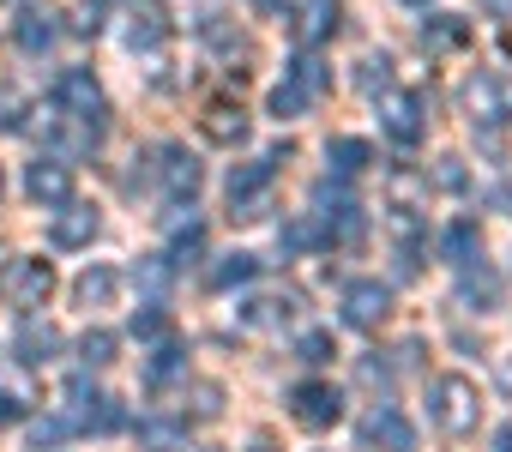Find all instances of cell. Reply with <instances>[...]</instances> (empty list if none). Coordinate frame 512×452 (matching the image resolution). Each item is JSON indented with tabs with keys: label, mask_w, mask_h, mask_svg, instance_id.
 Listing matches in <instances>:
<instances>
[{
	"label": "cell",
	"mask_w": 512,
	"mask_h": 452,
	"mask_svg": "<svg viewBox=\"0 0 512 452\" xmlns=\"http://www.w3.org/2000/svg\"><path fill=\"white\" fill-rule=\"evenodd\" d=\"M326 85H332L326 61H320V55H296V61L284 67V79L272 85V115H278V121H296V115H308V109L326 97Z\"/></svg>",
	"instance_id": "1"
},
{
	"label": "cell",
	"mask_w": 512,
	"mask_h": 452,
	"mask_svg": "<svg viewBox=\"0 0 512 452\" xmlns=\"http://www.w3.org/2000/svg\"><path fill=\"white\" fill-rule=\"evenodd\" d=\"M428 422L440 434H470L476 428V386L464 374H440L428 380Z\"/></svg>",
	"instance_id": "2"
},
{
	"label": "cell",
	"mask_w": 512,
	"mask_h": 452,
	"mask_svg": "<svg viewBox=\"0 0 512 452\" xmlns=\"http://www.w3.org/2000/svg\"><path fill=\"white\" fill-rule=\"evenodd\" d=\"M284 157H253V163H235L223 193H229V211L235 217H260L266 211V193H272V175H278Z\"/></svg>",
	"instance_id": "3"
},
{
	"label": "cell",
	"mask_w": 512,
	"mask_h": 452,
	"mask_svg": "<svg viewBox=\"0 0 512 452\" xmlns=\"http://www.w3.org/2000/svg\"><path fill=\"white\" fill-rule=\"evenodd\" d=\"M55 115H73V121H109L103 85H97L85 67H67V73L55 79Z\"/></svg>",
	"instance_id": "4"
},
{
	"label": "cell",
	"mask_w": 512,
	"mask_h": 452,
	"mask_svg": "<svg viewBox=\"0 0 512 452\" xmlns=\"http://www.w3.org/2000/svg\"><path fill=\"white\" fill-rule=\"evenodd\" d=\"M356 434H362L368 452H416V428H410V416L398 404H374Z\"/></svg>",
	"instance_id": "5"
},
{
	"label": "cell",
	"mask_w": 512,
	"mask_h": 452,
	"mask_svg": "<svg viewBox=\"0 0 512 452\" xmlns=\"http://www.w3.org/2000/svg\"><path fill=\"white\" fill-rule=\"evenodd\" d=\"M380 127H386L392 145H416L428 133V103L416 91H386L380 97Z\"/></svg>",
	"instance_id": "6"
},
{
	"label": "cell",
	"mask_w": 512,
	"mask_h": 452,
	"mask_svg": "<svg viewBox=\"0 0 512 452\" xmlns=\"http://www.w3.org/2000/svg\"><path fill=\"white\" fill-rule=\"evenodd\" d=\"M386 314H392V290L380 278H350L344 284V326L374 332V326H386Z\"/></svg>",
	"instance_id": "7"
},
{
	"label": "cell",
	"mask_w": 512,
	"mask_h": 452,
	"mask_svg": "<svg viewBox=\"0 0 512 452\" xmlns=\"http://www.w3.org/2000/svg\"><path fill=\"white\" fill-rule=\"evenodd\" d=\"M0 290H7L13 308H43L49 290H55V266L49 260H13L7 272H0Z\"/></svg>",
	"instance_id": "8"
},
{
	"label": "cell",
	"mask_w": 512,
	"mask_h": 452,
	"mask_svg": "<svg viewBox=\"0 0 512 452\" xmlns=\"http://www.w3.org/2000/svg\"><path fill=\"white\" fill-rule=\"evenodd\" d=\"M157 157H163V163H157V181H163V193H169L175 205H193V193L205 187V169H199V157H193V151H181V145H163Z\"/></svg>",
	"instance_id": "9"
},
{
	"label": "cell",
	"mask_w": 512,
	"mask_h": 452,
	"mask_svg": "<svg viewBox=\"0 0 512 452\" xmlns=\"http://www.w3.org/2000/svg\"><path fill=\"white\" fill-rule=\"evenodd\" d=\"M290 404H296V422H302V428H332V422L344 416V392H338L332 380H302V386L290 392Z\"/></svg>",
	"instance_id": "10"
},
{
	"label": "cell",
	"mask_w": 512,
	"mask_h": 452,
	"mask_svg": "<svg viewBox=\"0 0 512 452\" xmlns=\"http://www.w3.org/2000/svg\"><path fill=\"white\" fill-rule=\"evenodd\" d=\"M25 193H31L37 205H73V163L37 157V163L25 169Z\"/></svg>",
	"instance_id": "11"
},
{
	"label": "cell",
	"mask_w": 512,
	"mask_h": 452,
	"mask_svg": "<svg viewBox=\"0 0 512 452\" xmlns=\"http://www.w3.org/2000/svg\"><path fill=\"white\" fill-rule=\"evenodd\" d=\"M97 230H103V217H97L91 205H61V211H55V223H49V248H61V254L91 248V242H97Z\"/></svg>",
	"instance_id": "12"
},
{
	"label": "cell",
	"mask_w": 512,
	"mask_h": 452,
	"mask_svg": "<svg viewBox=\"0 0 512 452\" xmlns=\"http://www.w3.org/2000/svg\"><path fill=\"white\" fill-rule=\"evenodd\" d=\"M464 103H470V115H476V121H488V127L512 121V91H506V79H500V73H476V79L464 85Z\"/></svg>",
	"instance_id": "13"
},
{
	"label": "cell",
	"mask_w": 512,
	"mask_h": 452,
	"mask_svg": "<svg viewBox=\"0 0 512 452\" xmlns=\"http://www.w3.org/2000/svg\"><path fill=\"white\" fill-rule=\"evenodd\" d=\"M290 37H296L302 49L338 37V0H302V7L290 13Z\"/></svg>",
	"instance_id": "14"
},
{
	"label": "cell",
	"mask_w": 512,
	"mask_h": 452,
	"mask_svg": "<svg viewBox=\"0 0 512 452\" xmlns=\"http://www.w3.org/2000/svg\"><path fill=\"white\" fill-rule=\"evenodd\" d=\"M55 37H61L55 13H43V7H19V19H13V43H19L25 55H49Z\"/></svg>",
	"instance_id": "15"
},
{
	"label": "cell",
	"mask_w": 512,
	"mask_h": 452,
	"mask_svg": "<svg viewBox=\"0 0 512 452\" xmlns=\"http://www.w3.org/2000/svg\"><path fill=\"white\" fill-rule=\"evenodd\" d=\"M169 43V19L151 7V0H145V7H133V25H127V49L133 55H157Z\"/></svg>",
	"instance_id": "16"
},
{
	"label": "cell",
	"mask_w": 512,
	"mask_h": 452,
	"mask_svg": "<svg viewBox=\"0 0 512 452\" xmlns=\"http://www.w3.org/2000/svg\"><path fill=\"white\" fill-rule=\"evenodd\" d=\"M458 302H464L470 314H494V308H500V278H494V272H488L482 260H476V272L464 266V284H458Z\"/></svg>",
	"instance_id": "17"
},
{
	"label": "cell",
	"mask_w": 512,
	"mask_h": 452,
	"mask_svg": "<svg viewBox=\"0 0 512 452\" xmlns=\"http://www.w3.org/2000/svg\"><path fill=\"white\" fill-rule=\"evenodd\" d=\"M464 43H470V19H458V13L422 19V49H464Z\"/></svg>",
	"instance_id": "18"
},
{
	"label": "cell",
	"mask_w": 512,
	"mask_h": 452,
	"mask_svg": "<svg viewBox=\"0 0 512 452\" xmlns=\"http://www.w3.org/2000/svg\"><path fill=\"white\" fill-rule=\"evenodd\" d=\"M55 350H61V332H55V326H43V320H25V326H19V362L43 368Z\"/></svg>",
	"instance_id": "19"
},
{
	"label": "cell",
	"mask_w": 512,
	"mask_h": 452,
	"mask_svg": "<svg viewBox=\"0 0 512 452\" xmlns=\"http://www.w3.org/2000/svg\"><path fill=\"white\" fill-rule=\"evenodd\" d=\"M440 254H446L452 266H476V260H482V236H476V223H470V217H458L452 230L440 236Z\"/></svg>",
	"instance_id": "20"
},
{
	"label": "cell",
	"mask_w": 512,
	"mask_h": 452,
	"mask_svg": "<svg viewBox=\"0 0 512 452\" xmlns=\"http://www.w3.org/2000/svg\"><path fill=\"white\" fill-rule=\"evenodd\" d=\"M326 163H332V175H362L374 163V145L368 139H332L326 145Z\"/></svg>",
	"instance_id": "21"
},
{
	"label": "cell",
	"mask_w": 512,
	"mask_h": 452,
	"mask_svg": "<svg viewBox=\"0 0 512 452\" xmlns=\"http://www.w3.org/2000/svg\"><path fill=\"white\" fill-rule=\"evenodd\" d=\"M73 296H79L85 308H109V302L121 296V278H115L109 266H91V272H85V278L73 284Z\"/></svg>",
	"instance_id": "22"
},
{
	"label": "cell",
	"mask_w": 512,
	"mask_h": 452,
	"mask_svg": "<svg viewBox=\"0 0 512 452\" xmlns=\"http://www.w3.org/2000/svg\"><path fill=\"white\" fill-rule=\"evenodd\" d=\"M205 139H217V145H241L247 139V121H241V109H229V103H217V109H205Z\"/></svg>",
	"instance_id": "23"
},
{
	"label": "cell",
	"mask_w": 512,
	"mask_h": 452,
	"mask_svg": "<svg viewBox=\"0 0 512 452\" xmlns=\"http://www.w3.org/2000/svg\"><path fill=\"white\" fill-rule=\"evenodd\" d=\"M253 278H260V260L253 254H223L211 266V290H235V284H253Z\"/></svg>",
	"instance_id": "24"
},
{
	"label": "cell",
	"mask_w": 512,
	"mask_h": 452,
	"mask_svg": "<svg viewBox=\"0 0 512 452\" xmlns=\"http://www.w3.org/2000/svg\"><path fill=\"white\" fill-rule=\"evenodd\" d=\"M199 254H205V230H199L193 217H187V230L175 223V248H169V266H193Z\"/></svg>",
	"instance_id": "25"
},
{
	"label": "cell",
	"mask_w": 512,
	"mask_h": 452,
	"mask_svg": "<svg viewBox=\"0 0 512 452\" xmlns=\"http://www.w3.org/2000/svg\"><path fill=\"white\" fill-rule=\"evenodd\" d=\"M127 332H133L139 344H163V338H169V314L151 302V308H139V314H133V326H127Z\"/></svg>",
	"instance_id": "26"
},
{
	"label": "cell",
	"mask_w": 512,
	"mask_h": 452,
	"mask_svg": "<svg viewBox=\"0 0 512 452\" xmlns=\"http://www.w3.org/2000/svg\"><path fill=\"white\" fill-rule=\"evenodd\" d=\"M79 362H85V368H109V362H115V332H103V326L85 332V338H79Z\"/></svg>",
	"instance_id": "27"
},
{
	"label": "cell",
	"mask_w": 512,
	"mask_h": 452,
	"mask_svg": "<svg viewBox=\"0 0 512 452\" xmlns=\"http://www.w3.org/2000/svg\"><path fill=\"white\" fill-rule=\"evenodd\" d=\"M326 242V230L314 217H296V223H284V254H302V248H320Z\"/></svg>",
	"instance_id": "28"
},
{
	"label": "cell",
	"mask_w": 512,
	"mask_h": 452,
	"mask_svg": "<svg viewBox=\"0 0 512 452\" xmlns=\"http://www.w3.org/2000/svg\"><path fill=\"white\" fill-rule=\"evenodd\" d=\"M356 85H362L368 97H386V91H392V61H386V55H368L362 73H356Z\"/></svg>",
	"instance_id": "29"
},
{
	"label": "cell",
	"mask_w": 512,
	"mask_h": 452,
	"mask_svg": "<svg viewBox=\"0 0 512 452\" xmlns=\"http://www.w3.org/2000/svg\"><path fill=\"white\" fill-rule=\"evenodd\" d=\"M139 446H151V452H175V446H181V428H175V422L145 416V422H139Z\"/></svg>",
	"instance_id": "30"
},
{
	"label": "cell",
	"mask_w": 512,
	"mask_h": 452,
	"mask_svg": "<svg viewBox=\"0 0 512 452\" xmlns=\"http://www.w3.org/2000/svg\"><path fill=\"white\" fill-rule=\"evenodd\" d=\"M290 314H296L290 296H266V302H253V308H247V326H284Z\"/></svg>",
	"instance_id": "31"
},
{
	"label": "cell",
	"mask_w": 512,
	"mask_h": 452,
	"mask_svg": "<svg viewBox=\"0 0 512 452\" xmlns=\"http://www.w3.org/2000/svg\"><path fill=\"white\" fill-rule=\"evenodd\" d=\"M296 356H302L308 368H326V362L338 356V344H332V332H302V344H296Z\"/></svg>",
	"instance_id": "32"
},
{
	"label": "cell",
	"mask_w": 512,
	"mask_h": 452,
	"mask_svg": "<svg viewBox=\"0 0 512 452\" xmlns=\"http://www.w3.org/2000/svg\"><path fill=\"white\" fill-rule=\"evenodd\" d=\"M67 434H73L67 416H43V422H31V440H37V446H61Z\"/></svg>",
	"instance_id": "33"
},
{
	"label": "cell",
	"mask_w": 512,
	"mask_h": 452,
	"mask_svg": "<svg viewBox=\"0 0 512 452\" xmlns=\"http://www.w3.org/2000/svg\"><path fill=\"white\" fill-rule=\"evenodd\" d=\"M19 109H25V97H19L13 85H0V133H13V127H19Z\"/></svg>",
	"instance_id": "34"
},
{
	"label": "cell",
	"mask_w": 512,
	"mask_h": 452,
	"mask_svg": "<svg viewBox=\"0 0 512 452\" xmlns=\"http://www.w3.org/2000/svg\"><path fill=\"white\" fill-rule=\"evenodd\" d=\"M175 368H181V350H157V356H151V368H145V380H151V386H163Z\"/></svg>",
	"instance_id": "35"
},
{
	"label": "cell",
	"mask_w": 512,
	"mask_h": 452,
	"mask_svg": "<svg viewBox=\"0 0 512 452\" xmlns=\"http://www.w3.org/2000/svg\"><path fill=\"white\" fill-rule=\"evenodd\" d=\"M434 181H440L446 193H464V169H458V157H440V163H434Z\"/></svg>",
	"instance_id": "36"
},
{
	"label": "cell",
	"mask_w": 512,
	"mask_h": 452,
	"mask_svg": "<svg viewBox=\"0 0 512 452\" xmlns=\"http://www.w3.org/2000/svg\"><path fill=\"white\" fill-rule=\"evenodd\" d=\"M79 31H85V37L103 31V0H85V7H79Z\"/></svg>",
	"instance_id": "37"
},
{
	"label": "cell",
	"mask_w": 512,
	"mask_h": 452,
	"mask_svg": "<svg viewBox=\"0 0 512 452\" xmlns=\"http://www.w3.org/2000/svg\"><path fill=\"white\" fill-rule=\"evenodd\" d=\"M19 416H25V404H19V398H13V392H0V428H13V422H19Z\"/></svg>",
	"instance_id": "38"
},
{
	"label": "cell",
	"mask_w": 512,
	"mask_h": 452,
	"mask_svg": "<svg viewBox=\"0 0 512 452\" xmlns=\"http://www.w3.org/2000/svg\"><path fill=\"white\" fill-rule=\"evenodd\" d=\"M193 398H199V404H193V410H199V416H217V398H223V392H217V386H199V392H193Z\"/></svg>",
	"instance_id": "39"
},
{
	"label": "cell",
	"mask_w": 512,
	"mask_h": 452,
	"mask_svg": "<svg viewBox=\"0 0 512 452\" xmlns=\"http://www.w3.org/2000/svg\"><path fill=\"white\" fill-rule=\"evenodd\" d=\"M494 452H512V422H506V428H494Z\"/></svg>",
	"instance_id": "40"
},
{
	"label": "cell",
	"mask_w": 512,
	"mask_h": 452,
	"mask_svg": "<svg viewBox=\"0 0 512 452\" xmlns=\"http://www.w3.org/2000/svg\"><path fill=\"white\" fill-rule=\"evenodd\" d=\"M482 7H488L494 19H512V0H482Z\"/></svg>",
	"instance_id": "41"
},
{
	"label": "cell",
	"mask_w": 512,
	"mask_h": 452,
	"mask_svg": "<svg viewBox=\"0 0 512 452\" xmlns=\"http://www.w3.org/2000/svg\"><path fill=\"white\" fill-rule=\"evenodd\" d=\"M494 205H506V217H512V187H500V193H494Z\"/></svg>",
	"instance_id": "42"
},
{
	"label": "cell",
	"mask_w": 512,
	"mask_h": 452,
	"mask_svg": "<svg viewBox=\"0 0 512 452\" xmlns=\"http://www.w3.org/2000/svg\"><path fill=\"white\" fill-rule=\"evenodd\" d=\"M253 7H260V13H278V7H284V0H253Z\"/></svg>",
	"instance_id": "43"
},
{
	"label": "cell",
	"mask_w": 512,
	"mask_h": 452,
	"mask_svg": "<svg viewBox=\"0 0 512 452\" xmlns=\"http://www.w3.org/2000/svg\"><path fill=\"white\" fill-rule=\"evenodd\" d=\"M410 7H428V0H410Z\"/></svg>",
	"instance_id": "44"
},
{
	"label": "cell",
	"mask_w": 512,
	"mask_h": 452,
	"mask_svg": "<svg viewBox=\"0 0 512 452\" xmlns=\"http://www.w3.org/2000/svg\"><path fill=\"white\" fill-rule=\"evenodd\" d=\"M0 193H7V175H0Z\"/></svg>",
	"instance_id": "45"
},
{
	"label": "cell",
	"mask_w": 512,
	"mask_h": 452,
	"mask_svg": "<svg viewBox=\"0 0 512 452\" xmlns=\"http://www.w3.org/2000/svg\"><path fill=\"white\" fill-rule=\"evenodd\" d=\"M253 452H266V446H253Z\"/></svg>",
	"instance_id": "46"
}]
</instances>
